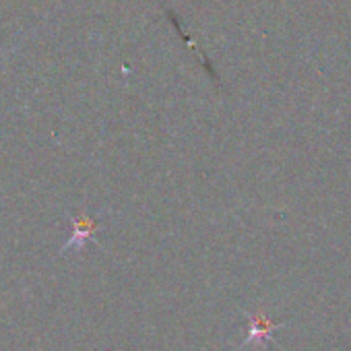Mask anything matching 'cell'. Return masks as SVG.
Wrapping results in <instances>:
<instances>
[{
    "mask_svg": "<svg viewBox=\"0 0 351 351\" xmlns=\"http://www.w3.org/2000/svg\"><path fill=\"white\" fill-rule=\"evenodd\" d=\"M275 324H271L269 320H265L263 316L258 318H250V335L246 343H256V339H271V328Z\"/></svg>",
    "mask_w": 351,
    "mask_h": 351,
    "instance_id": "6da1fadb",
    "label": "cell"
},
{
    "mask_svg": "<svg viewBox=\"0 0 351 351\" xmlns=\"http://www.w3.org/2000/svg\"><path fill=\"white\" fill-rule=\"evenodd\" d=\"M93 228H95V226H93V221H89V219H81V221L77 223V232H75V238L71 240V246H73V244L81 246V244H83V240L91 236Z\"/></svg>",
    "mask_w": 351,
    "mask_h": 351,
    "instance_id": "7a4b0ae2",
    "label": "cell"
}]
</instances>
